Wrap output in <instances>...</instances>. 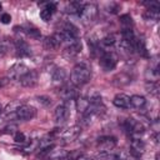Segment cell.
Masks as SVG:
<instances>
[{"label":"cell","instance_id":"1","mask_svg":"<svg viewBox=\"0 0 160 160\" xmlns=\"http://www.w3.org/2000/svg\"><path fill=\"white\" fill-rule=\"evenodd\" d=\"M90 78H91V70L85 64L75 65L70 74V81L74 86H80V85L89 82Z\"/></svg>","mask_w":160,"mask_h":160},{"label":"cell","instance_id":"2","mask_svg":"<svg viewBox=\"0 0 160 160\" xmlns=\"http://www.w3.org/2000/svg\"><path fill=\"white\" fill-rule=\"evenodd\" d=\"M99 62L104 71H110V70L115 69V66L118 64V55L112 51H105L100 56Z\"/></svg>","mask_w":160,"mask_h":160},{"label":"cell","instance_id":"3","mask_svg":"<svg viewBox=\"0 0 160 160\" xmlns=\"http://www.w3.org/2000/svg\"><path fill=\"white\" fill-rule=\"evenodd\" d=\"M116 144H118L116 138H114V136H101V138L98 139L96 149L101 154H108L116 146Z\"/></svg>","mask_w":160,"mask_h":160},{"label":"cell","instance_id":"4","mask_svg":"<svg viewBox=\"0 0 160 160\" xmlns=\"http://www.w3.org/2000/svg\"><path fill=\"white\" fill-rule=\"evenodd\" d=\"M79 15L84 22H91L98 15V6L95 4H85Z\"/></svg>","mask_w":160,"mask_h":160},{"label":"cell","instance_id":"5","mask_svg":"<svg viewBox=\"0 0 160 160\" xmlns=\"http://www.w3.org/2000/svg\"><path fill=\"white\" fill-rule=\"evenodd\" d=\"M16 115V119L19 120H22V121H29L31 119H34L36 116V109L34 106H30V105H25L22 104L15 112Z\"/></svg>","mask_w":160,"mask_h":160},{"label":"cell","instance_id":"6","mask_svg":"<svg viewBox=\"0 0 160 160\" xmlns=\"http://www.w3.org/2000/svg\"><path fill=\"white\" fill-rule=\"evenodd\" d=\"M70 118V108L68 104H60L54 110V120L56 124H64Z\"/></svg>","mask_w":160,"mask_h":160},{"label":"cell","instance_id":"7","mask_svg":"<svg viewBox=\"0 0 160 160\" xmlns=\"http://www.w3.org/2000/svg\"><path fill=\"white\" fill-rule=\"evenodd\" d=\"M28 71H29V69H28L26 65H24L22 62H16V64H14V65L9 69L8 78H9V80H10V79L18 80V79H20L22 75H25Z\"/></svg>","mask_w":160,"mask_h":160},{"label":"cell","instance_id":"8","mask_svg":"<svg viewBox=\"0 0 160 160\" xmlns=\"http://www.w3.org/2000/svg\"><path fill=\"white\" fill-rule=\"evenodd\" d=\"M62 42H64V39H62L61 32L59 31V32L52 34L51 36H48V38L44 40V48L48 49V50H54V49L59 48Z\"/></svg>","mask_w":160,"mask_h":160},{"label":"cell","instance_id":"9","mask_svg":"<svg viewBox=\"0 0 160 160\" xmlns=\"http://www.w3.org/2000/svg\"><path fill=\"white\" fill-rule=\"evenodd\" d=\"M38 79H39L38 71H35V70H29L25 75H22V76L19 79V81H20V84H21L22 86H25V88H32V86L36 85Z\"/></svg>","mask_w":160,"mask_h":160},{"label":"cell","instance_id":"10","mask_svg":"<svg viewBox=\"0 0 160 160\" xmlns=\"http://www.w3.org/2000/svg\"><path fill=\"white\" fill-rule=\"evenodd\" d=\"M80 134H81V128L79 125H74V126H70L66 130H64L60 134V136L65 141H74L80 136Z\"/></svg>","mask_w":160,"mask_h":160},{"label":"cell","instance_id":"11","mask_svg":"<svg viewBox=\"0 0 160 160\" xmlns=\"http://www.w3.org/2000/svg\"><path fill=\"white\" fill-rule=\"evenodd\" d=\"M124 126L131 134H142L145 131L144 125L140 121H136L134 119H126L125 122H124Z\"/></svg>","mask_w":160,"mask_h":160},{"label":"cell","instance_id":"12","mask_svg":"<svg viewBox=\"0 0 160 160\" xmlns=\"http://www.w3.org/2000/svg\"><path fill=\"white\" fill-rule=\"evenodd\" d=\"M145 151V144L140 139H132L130 142V154L134 158H140Z\"/></svg>","mask_w":160,"mask_h":160},{"label":"cell","instance_id":"13","mask_svg":"<svg viewBox=\"0 0 160 160\" xmlns=\"http://www.w3.org/2000/svg\"><path fill=\"white\" fill-rule=\"evenodd\" d=\"M80 51H81V42H80V40H75V41H72V42H70L66 48H65V50H64V56H66V58H75L78 54H80Z\"/></svg>","mask_w":160,"mask_h":160},{"label":"cell","instance_id":"14","mask_svg":"<svg viewBox=\"0 0 160 160\" xmlns=\"http://www.w3.org/2000/svg\"><path fill=\"white\" fill-rule=\"evenodd\" d=\"M112 104L119 109H128L130 108V96L126 94H116L112 99Z\"/></svg>","mask_w":160,"mask_h":160},{"label":"cell","instance_id":"15","mask_svg":"<svg viewBox=\"0 0 160 160\" xmlns=\"http://www.w3.org/2000/svg\"><path fill=\"white\" fill-rule=\"evenodd\" d=\"M59 95L64 99V100H71L75 98L76 95V90H75V86L71 84H64L61 88H60V91H59Z\"/></svg>","mask_w":160,"mask_h":160},{"label":"cell","instance_id":"16","mask_svg":"<svg viewBox=\"0 0 160 160\" xmlns=\"http://www.w3.org/2000/svg\"><path fill=\"white\" fill-rule=\"evenodd\" d=\"M14 46H15L18 56H29V55H31V49L24 40H16L14 42Z\"/></svg>","mask_w":160,"mask_h":160},{"label":"cell","instance_id":"17","mask_svg":"<svg viewBox=\"0 0 160 160\" xmlns=\"http://www.w3.org/2000/svg\"><path fill=\"white\" fill-rule=\"evenodd\" d=\"M51 78H52V82H54V84L61 85V84H64V82L66 81V79H68V71H66L65 69H62V68H58V69L54 70Z\"/></svg>","mask_w":160,"mask_h":160},{"label":"cell","instance_id":"18","mask_svg":"<svg viewBox=\"0 0 160 160\" xmlns=\"http://www.w3.org/2000/svg\"><path fill=\"white\" fill-rule=\"evenodd\" d=\"M145 79H146V81H158L159 80V66L156 62L154 65H150V68L146 69Z\"/></svg>","mask_w":160,"mask_h":160},{"label":"cell","instance_id":"19","mask_svg":"<svg viewBox=\"0 0 160 160\" xmlns=\"http://www.w3.org/2000/svg\"><path fill=\"white\" fill-rule=\"evenodd\" d=\"M130 81H131V78H130V75H128L126 72H120V74H118L116 76H114V79H112V82H114L116 86L128 85V84H130Z\"/></svg>","mask_w":160,"mask_h":160},{"label":"cell","instance_id":"20","mask_svg":"<svg viewBox=\"0 0 160 160\" xmlns=\"http://www.w3.org/2000/svg\"><path fill=\"white\" fill-rule=\"evenodd\" d=\"M145 104H146V99L141 95H132L130 98V106L135 109H141L145 106Z\"/></svg>","mask_w":160,"mask_h":160},{"label":"cell","instance_id":"21","mask_svg":"<svg viewBox=\"0 0 160 160\" xmlns=\"http://www.w3.org/2000/svg\"><path fill=\"white\" fill-rule=\"evenodd\" d=\"M82 4L78 2V1H71L66 5V12H71V14H80L81 9H82Z\"/></svg>","mask_w":160,"mask_h":160},{"label":"cell","instance_id":"22","mask_svg":"<svg viewBox=\"0 0 160 160\" xmlns=\"http://www.w3.org/2000/svg\"><path fill=\"white\" fill-rule=\"evenodd\" d=\"M89 100L88 99H85V98H79L78 100H76V109H78V111L80 112V114H84V112H86V110L89 109Z\"/></svg>","mask_w":160,"mask_h":160},{"label":"cell","instance_id":"23","mask_svg":"<svg viewBox=\"0 0 160 160\" xmlns=\"http://www.w3.org/2000/svg\"><path fill=\"white\" fill-rule=\"evenodd\" d=\"M145 88H146L148 92L151 94V95L156 96L158 92H159V84H158V81H146Z\"/></svg>","mask_w":160,"mask_h":160},{"label":"cell","instance_id":"24","mask_svg":"<svg viewBox=\"0 0 160 160\" xmlns=\"http://www.w3.org/2000/svg\"><path fill=\"white\" fill-rule=\"evenodd\" d=\"M160 16L159 10H145L144 12V19L145 20H151V21H158Z\"/></svg>","mask_w":160,"mask_h":160},{"label":"cell","instance_id":"25","mask_svg":"<svg viewBox=\"0 0 160 160\" xmlns=\"http://www.w3.org/2000/svg\"><path fill=\"white\" fill-rule=\"evenodd\" d=\"M22 105V102H20L19 100H14L11 102H9L5 108V112L6 114H12V112H16V110Z\"/></svg>","mask_w":160,"mask_h":160},{"label":"cell","instance_id":"26","mask_svg":"<svg viewBox=\"0 0 160 160\" xmlns=\"http://www.w3.org/2000/svg\"><path fill=\"white\" fill-rule=\"evenodd\" d=\"M116 42V36L114 34H108L101 39V44L104 46H112Z\"/></svg>","mask_w":160,"mask_h":160},{"label":"cell","instance_id":"27","mask_svg":"<svg viewBox=\"0 0 160 160\" xmlns=\"http://www.w3.org/2000/svg\"><path fill=\"white\" fill-rule=\"evenodd\" d=\"M120 24L122 25V29H131L132 26V19L130 15H122L120 16Z\"/></svg>","mask_w":160,"mask_h":160},{"label":"cell","instance_id":"28","mask_svg":"<svg viewBox=\"0 0 160 160\" xmlns=\"http://www.w3.org/2000/svg\"><path fill=\"white\" fill-rule=\"evenodd\" d=\"M14 141L18 142V144H26V142H28V139H26V136H25L24 132L16 131V132L14 134Z\"/></svg>","mask_w":160,"mask_h":160},{"label":"cell","instance_id":"29","mask_svg":"<svg viewBox=\"0 0 160 160\" xmlns=\"http://www.w3.org/2000/svg\"><path fill=\"white\" fill-rule=\"evenodd\" d=\"M25 32L28 34V36H30V38H32V39H40V38H41L40 31H39L38 29H35V28H29L28 30H25Z\"/></svg>","mask_w":160,"mask_h":160},{"label":"cell","instance_id":"30","mask_svg":"<svg viewBox=\"0 0 160 160\" xmlns=\"http://www.w3.org/2000/svg\"><path fill=\"white\" fill-rule=\"evenodd\" d=\"M18 131V126L15 124H9L5 128H2L1 134H15Z\"/></svg>","mask_w":160,"mask_h":160},{"label":"cell","instance_id":"31","mask_svg":"<svg viewBox=\"0 0 160 160\" xmlns=\"http://www.w3.org/2000/svg\"><path fill=\"white\" fill-rule=\"evenodd\" d=\"M38 101H39L40 104L45 105V106H49V105H51V99H50L49 96H44V95H41V96H38Z\"/></svg>","mask_w":160,"mask_h":160},{"label":"cell","instance_id":"32","mask_svg":"<svg viewBox=\"0 0 160 160\" xmlns=\"http://www.w3.org/2000/svg\"><path fill=\"white\" fill-rule=\"evenodd\" d=\"M0 21H1L2 24H9V22L11 21V16H10V14L4 12V14L0 16Z\"/></svg>","mask_w":160,"mask_h":160},{"label":"cell","instance_id":"33","mask_svg":"<svg viewBox=\"0 0 160 160\" xmlns=\"http://www.w3.org/2000/svg\"><path fill=\"white\" fill-rule=\"evenodd\" d=\"M8 82H9V78H2V79H0V88L5 86Z\"/></svg>","mask_w":160,"mask_h":160},{"label":"cell","instance_id":"34","mask_svg":"<svg viewBox=\"0 0 160 160\" xmlns=\"http://www.w3.org/2000/svg\"><path fill=\"white\" fill-rule=\"evenodd\" d=\"M155 160H159V154H156V156H155Z\"/></svg>","mask_w":160,"mask_h":160},{"label":"cell","instance_id":"35","mask_svg":"<svg viewBox=\"0 0 160 160\" xmlns=\"http://www.w3.org/2000/svg\"><path fill=\"white\" fill-rule=\"evenodd\" d=\"M1 9H2V6H1V4H0V11H1Z\"/></svg>","mask_w":160,"mask_h":160},{"label":"cell","instance_id":"36","mask_svg":"<svg viewBox=\"0 0 160 160\" xmlns=\"http://www.w3.org/2000/svg\"><path fill=\"white\" fill-rule=\"evenodd\" d=\"M0 112H1V109H0Z\"/></svg>","mask_w":160,"mask_h":160},{"label":"cell","instance_id":"37","mask_svg":"<svg viewBox=\"0 0 160 160\" xmlns=\"http://www.w3.org/2000/svg\"><path fill=\"white\" fill-rule=\"evenodd\" d=\"M49 160H51V159H49Z\"/></svg>","mask_w":160,"mask_h":160}]
</instances>
